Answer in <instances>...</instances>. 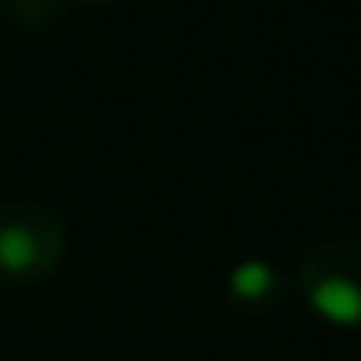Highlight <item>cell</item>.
<instances>
[{
    "instance_id": "1",
    "label": "cell",
    "mask_w": 361,
    "mask_h": 361,
    "mask_svg": "<svg viewBox=\"0 0 361 361\" xmlns=\"http://www.w3.org/2000/svg\"><path fill=\"white\" fill-rule=\"evenodd\" d=\"M63 257V229L47 206H0V280L32 283Z\"/></svg>"
},
{
    "instance_id": "2",
    "label": "cell",
    "mask_w": 361,
    "mask_h": 361,
    "mask_svg": "<svg viewBox=\"0 0 361 361\" xmlns=\"http://www.w3.org/2000/svg\"><path fill=\"white\" fill-rule=\"evenodd\" d=\"M311 307L334 326H357L361 322V283L350 276H322L311 288Z\"/></svg>"
},
{
    "instance_id": "3",
    "label": "cell",
    "mask_w": 361,
    "mask_h": 361,
    "mask_svg": "<svg viewBox=\"0 0 361 361\" xmlns=\"http://www.w3.org/2000/svg\"><path fill=\"white\" fill-rule=\"evenodd\" d=\"M237 299H260L272 291V268L264 260H245V264L233 268V280H229Z\"/></svg>"
}]
</instances>
